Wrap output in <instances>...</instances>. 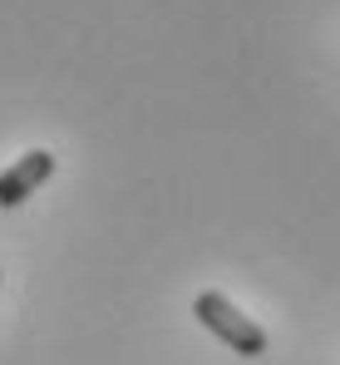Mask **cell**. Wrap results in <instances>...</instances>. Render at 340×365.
Returning a JSON list of instances; mask_svg holds the SVG:
<instances>
[{
	"label": "cell",
	"mask_w": 340,
	"mask_h": 365,
	"mask_svg": "<svg viewBox=\"0 0 340 365\" xmlns=\"http://www.w3.org/2000/svg\"><path fill=\"white\" fill-rule=\"evenodd\" d=\"M50 178H55V153L50 148H30L25 158H15L0 173V207H20L30 192H40Z\"/></svg>",
	"instance_id": "obj_2"
},
{
	"label": "cell",
	"mask_w": 340,
	"mask_h": 365,
	"mask_svg": "<svg viewBox=\"0 0 340 365\" xmlns=\"http://www.w3.org/2000/svg\"><path fill=\"white\" fill-rule=\"evenodd\" d=\"M192 316L222 341L227 351H237V356H262L272 341H267V331H262V321H252L247 311L237 302H227L222 292H197V302H192Z\"/></svg>",
	"instance_id": "obj_1"
}]
</instances>
